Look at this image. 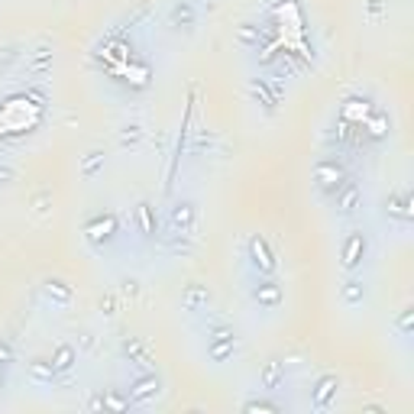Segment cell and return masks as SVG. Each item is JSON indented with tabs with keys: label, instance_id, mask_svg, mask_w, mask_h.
<instances>
[{
	"label": "cell",
	"instance_id": "obj_4",
	"mask_svg": "<svg viewBox=\"0 0 414 414\" xmlns=\"http://www.w3.org/2000/svg\"><path fill=\"white\" fill-rule=\"evenodd\" d=\"M359 249H362V237L359 233H356V237H350V243H347V249H343V265H350V269H353L356 262H359Z\"/></svg>",
	"mask_w": 414,
	"mask_h": 414
},
{
	"label": "cell",
	"instance_id": "obj_1",
	"mask_svg": "<svg viewBox=\"0 0 414 414\" xmlns=\"http://www.w3.org/2000/svg\"><path fill=\"white\" fill-rule=\"evenodd\" d=\"M249 256H252V262H256L262 272H272V265H275V262H272V256H269V249H265V243L259 237L249 239Z\"/></svg>",
	"mask_w": 414,
	"mask_h": 414
},
{
	"label": "cell",
	"instance_id": "obj_2",
	"mask_svg": "<svg viewBox=\"0 0 414 414\" xmlns=\"http://www.w3.org/2000/svg\"><path fill=\"white\" fill-rule=\"evenodd\" d=\"M333 392H337V379H333V375H324V379L317 382V392H314V408H324Z\"/></svg>",
	"mask_w": 414,
	"mask_h": 414
},
{
	"label": "cell",
	"instance_id": "obj_6",
	"mask_svg": "<svg viewBox=\"0 0 414 414\" xmlns=\"http://www.w3.org/2000/svg\"><path fill=\"white\" fill-rule=\"evenodd\" d=\"M29 375H33V379H39V382H52L55 366H46V362H33V366H29Z\"/></svg>",
	"mask_w": 414,
	"mask_h": 414
},
{
	"label": "cell",
	"instance_id": "obj_5",
	"mask_svg": "<svg viewBox=\"0 0 414 414\" xmlns=\"http://www.w3.org/2000/svg\"><path fill=\"white\" fill-rule=\"evenodd\" d=\"M317 184H320V188H333V184H340V169H333V165H320V169H317Z\"/></svg>",
	"mask_w": 414,
	"mask_h": 414
},
{
	"label": "cell",
	"instance_id": "obj_10",
	"mask_svg": "<svg viewBox=\"0 0 414 414\" xmlns=\"http://www.w3.org/2000/svg\"><path fill=\"white\" fill-rule=\"evenodd\" d=\"M71 356H75L71 350L61 347V350H59V356H55V369H68V366H71Z\"/></svg>",
	"mask_w": 414,
	"mask_h": 414
},
{
	"label": "cell",
	"instance_id": "obj_9",
	"mask_svg": "<svg viewBox=\"0 0 414 414\" xmlns=\"http://www.w3.org/2000/svg\"><path fill=\"white\" fill-rule=\"evenodd\" d=\"M279 375H282V366H279V362H269V369H265V375H262L265 388H275V382H279Z\"/></svg>",
	"mask_w": 414,
	"mask_h": 414
},
{
	"label": "cell",
	"instance_id": "obj_3",
	"mask_svg": "<svg viewBox=\"0 0 414 414\" xmlns=\"http://www.w3.org/2000/svg\"><path fill=\"white\" fill-rule=\"evenodd\" d=\"M156 392H159V379H156V375H149V379L136 382V388L129 392V398H133V401H143V398H149V395H156Z\"/></svg>",
	"mask_w": 414,
	"mask_h": 414
},
{
	"label": "cell",
	"instance_id": "obj_7",
	"mask_svg": "<svg viewBox=\"0 0 414 414\" xmlns=\"http://www.w3.org/2000/svg\"><path fill=\"white\" fill-rule=\"evenodd\" d=\"M136 217H139L143 233H152V211H149V204H139V207H136Z\"/></svg>",
	"mask_w": 414,
	"mask_h": 414
},
{
	"label": "cell",
	"instance_id": "obj_13",
	"mask_svg": "<svg viewBox=\"0 0 414 414\" xmlns=\"http://www.w3.org/2000/svg\"><path fill=\"white\" fill-rule=\"evenodd\" d=\"M227 353H230V343H224V347H214V356H217V359H224Z\"/></svg>",
	"mask_w": 414,
	"mask_h": 414
},
{
	"label": "cell",
	"instance_id": "obj_8",
	"mask_svg": "<svg viewBox=\"0 0 414 414\" xmlns=\"http://www.w3.org/2000/svg\"><path fill=\"white\" fill-rule=\"evenodd\" d=\"M191 214H194V211H191L188 204H184V211H181V204H178L175 211H172V224H175V227H188L191 224Z\"/></svg>",
	"mask_w": 414,
	"mask_h": 414
},
{
	"label": "cell",
	"instance_id": "obj_12",
	"mask_svg": "<svg viewBox=\"0 0 414 414\" xmlns=\"http://www.w3.org/2000/svg\"><path fill=\"white\" fill-rule=\"evenodd\" d=\"M353 201H356V188H350V194L343 197V207H340V211H353Z\"/></svg>",
	"mask_w": 414,
	"mask_h": 414
},
{
	"label": "cell",
	"instance_id": "obj_14",
	"mask_svg": "<svg viewBox=\"0 0 414 414\" xmlns=\"http://www.w3.org/2000/svg\"><path fill=\"white\" fill-rule=\"evenodd\" d=\"M7 356H10V353H7V347H0V359H7Z\"/></svg>",
	"mask_w": 414,
	"mask_h": 414
},
{
	"label": "cell",
	"instance_id": "obj_11",
	"mask_svg": "<svg viewBox=\"0 0 414 414\" xmlns=\"http://www.w3.org/2000/svg\"><path fill=\"white\" fill-rule=\"evenodd\" d=\"M359 295H362L359 282H350V288H347V292H343V298H347V301H359Z\"/></svg>",
	"mask_w": 414,
	"mask_h": 414
}]
</instances>
